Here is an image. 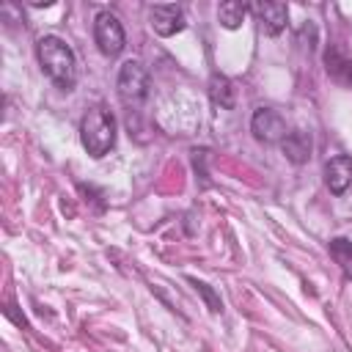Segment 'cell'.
Returning <instances> with one entry per match:
<instances>
[{
	"mask_svg": "<svg viewBox=\"0 0 352 352\" xmlns=\"http://www.w3.org/2000/svg\"><path fill=\"white\" fill-rule=\"evenodd\" d=\"M38 52V63L41 72L60 88V91H72L77 82V58L72 52V47L58 38V36H44L36 44Z\"/></svg>",
	"mask_w": 352,
	"mask_h": 352,
	"instance_id": "cell-1",
	"label": "cell"
},
{
	"mask_svg": "<svg viewBox=\"0 0 352 352\" xmlns=\"http://www.w3.org/2000/svg\"><path fill=\"white\" fill-rule=\"evenodd\" d=\"M80 143L91 157H104L116 146V118L104 107H91L80 121Z\"/></svg>",
	"mask_w": 352,
	"mask_h": 352,
	"instance_id": "cell-2",
	"label": "cell"
},
{
	"mask_svg": "<svg viewBox=\"0 0 352 352\" xmlns=\"http://www.w3.org/2000/svg\"><path fill=\"white\" fill-rule=\"evenodd\" d=\"M116 88H118V96L126 102V104H138L146 99L148 94V72L140 60H126L121 69H118V80H116Z\"/></svg>",
	"mask_w": 352,
	"mask_h": 352,
	"instance_id": "cell-3",
	"label": "cell"
},
{
	"mask_svg": "<svg viewBox=\"0 0 352 352\" xmlns=\"http://www.w3.org/2000/svg\"><path fill=\"white\" fill-rule=\"evenodd\" d=\"M94 41H96L99 52L107 55V58H116L124 50L126 36H124V28H121L116 14H110V11H99L96 14V19H94Z\"/></svg>",
	"mask_w": 352,
	"mask_h": 352,
	"instance_id": "cell-4",
	"label": "cell"
},
{
	"mask_svg": "<svg viewBox=\"0 0 352 352\" xmlns=\"http://www.w3.org/2000/svg\"><path fill=\"white\" fill-rule=\"evenodd\" d=\"M250 132H253V138L261 140V143H280V140L289 135L283 116H280L278 110H272V107H258V110L253 113V118H250Z\"/></svg>",
	"mask_w": 352,
	"mask_h": 352,
	"instance_id": "cell-5",
	"label": "cell"
},
{
	"mask_svg": "<svg viewBox=\"0 0 352 352\" xmlns=\"http://www.w3.org/2000/svg\"><path fill=\"white\" fill-rule=\"evenodd\" d=\"M250 11L256 14V19L261 22V30L267 36H278L289 22V8L283 3H275V0H256L250 6Z\"/></svg>",
	"mask_w": 352,
	"mask_h": 352,
	"instance_id": "cell-6",
	"label": "cell"
},
{
	"mask_svg": "<svg viewBox=\"0 0 352 352\" xmlns=\"http://www.w3.org/2000/svg\"><path fill=\"white\" fill-rule=\"evenodd\" d=\"M148 19H151V28L157 36H173L179 30H184V11L182 6H173V3H162V6H151L148 8Z\"/></svg>",
	"mask_w": 352,
	"mask_h": 352,
	"instance_id": "cell-7",
	"label": "cell"
},
{
	"mask_svg": "<svg viewBox=\"0 0 352 352\" xmlns=\"http://www.w3.org/2000/svg\"><path fill=\"white\" fill-rule=\"evenodd\" d=\"M324 184L333 195H344L352 187V160L338 154L324 165Z\"/></svg>",
	"mask_w": 352,
	"mask_h": 352,
	"instance_id": "cell-8",
	"label": "cell"
},
{
	"mask_svg": "<svg viewBox=\"0 0 352 352\" xmlns=\"http://www.w3.org/2000/svg\"><path fill=\"white\" fill-rule=\"evenodd\" d=\"M311 148H314L311 135H308V132H302V129H292V132L280 140V151H283V157H286L289 162H294V165L308 162Z\"/></svg>",
	"mask_w": 352,
	"mask_h": 352,
	"instance_id": "cell-9",
	"label": "cell"
},
{
	"mask_svg": "<svg viewBox=\"0 0 352 352\" xmlns=\"http://www.w3.org/2000/svg\"><path fill=\"white\" fill-rule=\"evenodd\" d=\"M324 72H327L336 82L352 88V58H346L344 50L327 47V52H324Z\"/></svg>",
	"mask_w": 352,
	"mask_h": 352,
	"instance_id": "cell-10",
	"label": "cell"
},
{
	"mask_svg": "<svg viewBox=\"0 0 352 352\" xmlns=\"http://www.w3.org/2000/svg\"><path fill=\"white\" fill-rule=\"evenodd\" d=\"M209 99L220 110H231L236 104V88L226 74H212L209 80Z\"/></svg>",
	"mask_w": 352,
	"mask_h": 352,
	"instance_id": "cell-11",
	"label": "cell"
},
{
	"mask_svg": "<svg viewBox=\"0 0 352 352\" xmlns=\"http://www.w3.org/2000/svg\"><path fill=\"white\" fill-rule=\"evenodd\" d=\"M248 11H250V6H245V3H239V0H226V3L217 6V19H220V25H223L226 30H236V28L245 22Z\"/></svg>",
	"mask_w": 352,
	"mask_h": 352,
	"instance_id": "cell-12",
	"label": "cell"
},
{
	"mask_svg": "<svg viewBox=\"0 0 352 352\" xmlns=\"http://www.w3.org/2000/svg\"><path fill=\"white\" fill-rule=\"evenodd\" d=\"M330 256H333V261L341 267V272L352 280V242H349L346 236L330 239Z\"/></svg>",
	"mask_w": 352,
	"mask_h": 352,
	"instance_id": "cell-13",
	"label": "cell"
},
{
	"mask_svg": "<svg viewBox=\"0 0 352 352\" xmlns=\"http://www.w3.org/2000/svg\"><path fill=\"white\" fill-rule=\"evenodd\" d=\"M190 283H192V286H195V292L209 302V311H214V314H217V311H223V302H220V297L212 292V286H206L204 280H195V278H192Z\"/></svg>",
	"mask_w": 352,
	"mask_h": 352,
	"instance_id": "cell-14",
	"label": "cell"
}]
</instances>
